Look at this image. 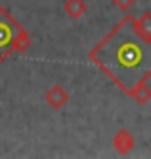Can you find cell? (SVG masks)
I'll list each match as a JSON object with an SVG mask.
<instances>
[{"instance_id": "cell-7", "label": "cell", "mask_w": 151, "mask_h": 159, "mask_svg": "<svg viewBox=\"0 0 151 159\" xmlns=\"http://www.w3.org/2000/svg\"><path fill=\"white\" fill-rule=\"evenodd\" d=\"M130 97H132L134 101H136L138 105H147V103L151 101V87H149L145 82H144V84H140V85L136 87V89L132 91Z\"/></svg>"}, {"instance_id": "cell-8", "label": "cell", "mask_w": 151, "mask_h": 159, "mask_svg": "<svg viewBox=\"0 0 151 159\" xmlns=\"http://www.w3.org/2000/svg\"><path fill=\"white\" fill-rule=\"evenodd\" d=\"M113 4L118 8L120 12H130L136 6V0H113Z\"/></svg>"}, {"instance_id": "cell-4", "label": "cell", "mask_w": 151, "mask_h": 159, "mask_svg": "<svg viewBox=\"0 0 151 159\" xmlns=\"http://www.w3.org/2000/svg\"><path fill=\"white\" fill-rule=\"evenodd\" d=\"M134 146H136V136H134L128 128H120V130L114 132V136H113V148H114L116 153L128 155L134 149Z\"/></svg>"}, {"instance_id": "cell-1", "label": "cell", "mask_w": 151, "mask_h": 159, "mask_svg": "<svg viewBox=\"0 0 151 159\" xmlns=\"http://www.w3.org/2000/svg\"><path fill=\"white\" fill-rule=\"evenodd\" d=\"M134 21L136 16L126 14L87 52L89 60L128 97L151 78V41L138 33Z\"/></svg>"}, {"instance_id": "cell-6", "label": "cell", "mask_w": 151, "mask_h": 159, "mask_svg": "<svg viewBox=\"0 0 151 159\" xmlns=\"http://www.w3.org/2000/svg\"><path fill=\"white\" fill-rule=\"evenodd\" d=\"M134 25H136V31L145 41H151V12H144L140 18H136Z\"/></svg>"}, {"instance_id": "cell-3", "label": "cell", "mask_w": 151, "mask_h": 159, "mask_svg": "<svg viewBox=\"0 0 151 159\" xmlns=\"http://www.w3.org/2000/svg\"><path fill=\"white\" fill-rule=\"evenodd\" d=\"M68 101H70V93L66 91V87H62L58 84L51 85L49 89L45 91V103L54 111H60L62 107H66Z\"/></svg>"}, {"instance_id": "cell-2", "label": "cell", "mask_w": 151, "mask_h": 159, "mask_svg": "<svg viewBox=\"0 0 151 159\" xmlns=\"http://www.w3.org/2000/svg\"><path fill=\"white\" fill-rule=\"evenodd\" d=\"M33 45L25 27L10 14V10L0 6V64L14 52H25Z\"/></svg>"}, {"instance_id": "cell-5", "label": "cell", "mask_w": 151, "mask_h": 159, "mask_svg": "<svg viewBox=\"0 0 151 159\" xmlns=\"http://www.w3.org/2000/svg\"><path fill=\"white\" fill-rule=\"evenodd\" d=\"M62 8H64V14L68 16V18L79 20V18H83V16L87 14V8L89 6H87L85 0H64Z\"/></svg>"}]
</instances>
